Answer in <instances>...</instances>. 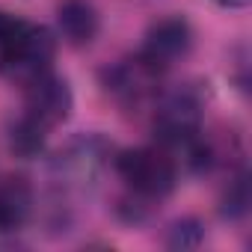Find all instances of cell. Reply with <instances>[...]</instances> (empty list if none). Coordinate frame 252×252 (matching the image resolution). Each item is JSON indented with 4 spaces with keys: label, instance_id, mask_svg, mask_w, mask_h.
I'll list each match as a JSON object with an SVG mask.
<instances>
[{
    "label": "cell",
    "instance_id": "cell-10",
    "mask_svg": "<svg viewBox=\"0 0 252 252\" xmlns=\"http://www.w3.org/2000/svg\"><path fill=\"white\" fill-rule=\"evenodd\" d=\"M214 3H220V6H225V9H243V6L252 3V0H214Z\"/></svg>",
    "mask_w": 252,
    "mask_h": 252
},
{
    "label": "cell",
    "instance_id": "cell-6",
    "mask_svg": "<svg viewBox=\"0 0 252 252\" xmlns=\"http://www.w3.org/2000/svg\"><path fill=\"white\" fill-rule=\"evenodd\" d=\"M193 48V30L184 18L172 15V18H160L158 24H152V30L146 33V42L140 48V54L155 63L160 71H166L169 65H175L178 60H184Z\"/></svg>",
    "mask_w": 252,
    "mask_h": 252
},
{
    "label": "cell",
    "instance_id": "cell-7",
    "mask_svg": "<svg viewBox=\"0 0 252 252\" xmlns=\"http://www.w3.org/2000/svg\"><path fill=\"white\" fill-rule=\"evenodd\" d=\"M57 21L63 39L71 45H89L101 30V15L92 0H60Z\"/></svg>",
    "mask_w": 252,
    "mask_h": 252
},
{
    "label": "cell",
    "instance_id": "cell-3",
    "mask_svg": "<svg viewBox=\"0 0 252 252\" xmlns=\"http://www.w3.org/2000/svg\"><path fill=\"white\" fill-rule=\"evenodd\" d=\"M57 42L45 27L27 24L6 48H0V74L18 86H30L51 71Z\"/></svg>",
    "mask_w": 252,
    "mask_h": 252
},
{
    "label": "cell",
    "instance_id": "cell-9",
    "mask_svg": "<svg viewBox=\"0 0 252 252\" xmlns=\"http://www.w3.org/2000/svg\"><path fill=\"white\" fill-rule=\"evenodd\" d=\"M246 205H249V187H246V175H237V178L228 184V193H225L222 214H225V217H240V214H246Z\"/></svg>",
    "mask_w": 252,
    "mask_h": 252
},
{
    "label": "cell",
    "instance_id": "cell-1",
    "mask_svg": "<svg viewBox=\"0 0 252 252\" xmlns=\"http://www.w3.org/2000/svg\"><path fill=\"white\" fill-rule=\"evenodd\" d=\"M24 89H27V98H24V113L18 116L12 128V149L30 158L45 146L48 134L57 125H63L71 116L74 98H71L68 83L57 77L54 71H48L45 77H39L36 83Z\"/></svg>",
    "mask_w": 252,
    "mask_h": 252
},
{
    "label": "cell",
    "instance_id": "cell-2",
    "mask_svg": "<svg viewBox=\"0 0 252 252\" xmlns=\"http://www.w3.org/2000/svg\"><path fill=\"white\" fill-rule=\"evenodd\" d=\"M116 175L125 181L137 199L146 202H160L175 190V160L169 158L166 149H155V146H143V149H128L119 152L116 160Z\"/></svg>",
    "mask_w": 252,
    "mask_h": 252
},
{
    "label": "cell",
    "instance_id": "cell-5",
    "mask_svg": "<svg viewBox=\"0 0 252 252\" xmlns=\"http://www.w3.org/2000/svg\"><path fill=\"white\" fill-rule=\"evenodd\" d=\"M160 77H163V71L155 63H149L143 54H134L128 60L116 63L104 74V83H107L110 95L119 104H125V107H140V104H146L149 98L158 95Z\"/></svg>",
    "mask_w": 252,
    "mask_h": 252
},
{
    "label": "cell",
    "instance_id": "cell-4",
    "mask_svg": "<svg viewBox=\"0 0 252 252\" xmlns=\"http://www.w3.org/2000/svg\"><path fill=\"white\" fill-rule=\"evenodd\" d=\"M155 134L163 149H190L202 137V101L190 89L169 92L158 101Z\"/></svg>",
    "mask_w": 252,
    "mask_h": 252
},
{
    "label": "cell",
    "instance_id": "cell-8",
    "mask_svg": "<svg viewBox=\"0 0 252 252\" xmlns=\"http://www.w3.org/2000/svg\"><path fill=\"white\" fill-rule=\"evenodd\" d=\"M33 214V187L21 175L0 178V231H18Z\"/></svg>",
    "mask_w": 252,
    "mask_h": 252
}]
</instances>
